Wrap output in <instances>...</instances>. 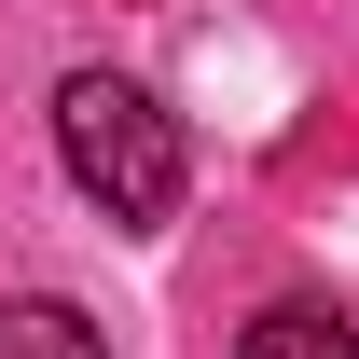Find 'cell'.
I'll list each match as a JSON object with an SVG mask.
<instances>
[{"label": "cell", "mask_w": 359, "mask_h": 359, "mask_svg": "<svg viewBox=\"0 0 359 359\" xmlns=\"http://www.w3.org/2000/svg\"><path fill=\"white\" fill-rule=\"evenodd\" d=\"M55 166L83 180V208H111L125 235H166L194 152H180V111H166L152 83H125V69H69V83H55Z\"/></svg>", "instance_id": "obj_1"}, {"label": "cell", "mask_w": 359, "mask_h": 359, "mask_svg": "<svg viewBox=\"0 0 359 359\" xmlns=\"http://www.w3.org/2000/svg\"><path fill=\"white\" fill-rule=\"evenodd\" d=\"M235 359H359V318L318 304V290H290V304H263L249 332H235Z\"/></svg>", "instance_id": "obj_2"}, {"label": "cell", "mask_w": 359, "mask_h": 359, "mask_svg": "<svg viewBox=\"0 0 359 359\" xmlns=\"http://www.w3.org/2000/svg\"><path fill=\"white\" fill-rule=\"evenodd\" d=\"M0 359H111V332L83 304H55V290H14L0 304Z\"/></svg>", "instance_id": "obj_3"}]
</instances>
